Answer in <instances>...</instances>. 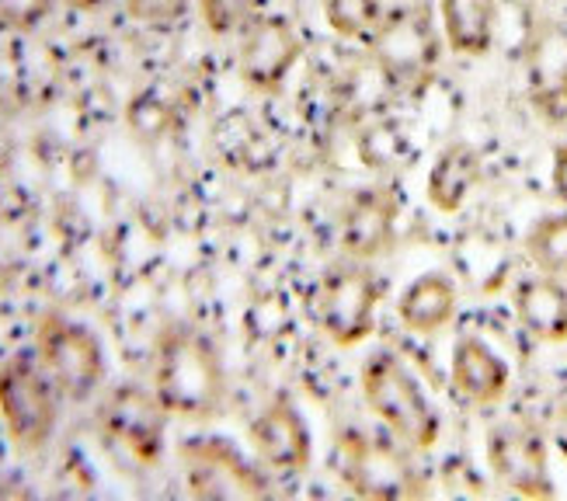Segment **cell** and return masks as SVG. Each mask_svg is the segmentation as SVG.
Here are the masks:
<instances>
[{
    "instance_id": "1",
    "label": "cell",
    "mask_w": 567,
    "mask_h": 501,
    "mask_svg": "<svg viewBox=\"0 0 567 501\" xmlns=\"http://www.w3.org/2000/svg\"><path fill=\"white\" fill-rule=\"evenodd\" d=\"M154 393L167 415L188 421L219 415L227 400V369L213 341L185 324L167 328L154 356Z\"/></svg>"
},
{
    "instance_id": "2",
    "label": "cell",
    "mask_w": 567,
    "mask_h": 501,
    "mask_svg": "<svg viewBox=\"0 0 567 501\" xmlns=\"http://www.w3.org/2000/svg\"><path fill=\"white\" fill-rule=\"evenodd\" d=\"M359 387L365 408L373 411L386 432L408 446L411 453H429L442 436V418L414 372L393 356V352H373L362 362Z\"/></svg>"
},
{
    "instance_id": "3",
    "label": "cell",
    "mask_w": 567,
    "mask_h": 501,
    "mask_svg": "<svg viewBox=\"0 0 567 501\" xmlns=\"http://www.w3.org/2000/svg\"><path fill=\"white\" fill-rule=\"evenodd\" d=\"M442 29L429 4H408L386 11L380 32L369 42L373 67L393 91H422L442 63Z\"/></svg>"
},
{
    "instance_id": "4",
    "label": "cell",
    "mask_w": 567,
    "mask_h": 501,
    "mask_svg": "<svg viewBox=\"0 0 567 501\" xmlns=\"http://www.w3.org/2000/svg\"><path fill=\"white\" fill-rule=\"evenodd\" d=\"M60 390L42 362L11 356L0 362V421L18 453H39L60 421Z\"/></svg>"
},
{
    "instance_id": "5",
    "label": "cell",
    "mask_w": 567,
    "mask_h": 501,
    "mask_svg": "<svg viewBox=\"0 0 567 501\" xmlns=\"http://www.w3.org/2000/svg\"><path fill=\"white\" fill-rule=\"evenodd\" d=\"M35 352L45 366L49 380L56 384L60 397L84 405L105 380V348L84 324L45 314L35 328Z\"/></svg>"
},
{
    "instance_id": "6",
    "label": "cell",
    "mask_w": 567,
    "mask_h": 501,
    "mask_svg": "<svg viewBox=\"0 0 567 501\" xmlns=\"http://www.w3.org/2000/svg\"><path fill=\"white\" fill-rule=\"evenodd\" d=\"M383 283L365 265H341L313 293V320L338 348H355L377 331Z\"/></svg>"
},
{
    "instance_id": "7",
    "label": "cell",
    "mask_w": 567,
    "mask_h": 501,
    "mask_svg": "<svg viewBox=\"0 0 567 501\" xmlns=\"http://www.w3.org/2000/svg\"><path fill=\"white\" fill-rule=\"evenodd\" d=\"M182 470L192 498H227V501H248L265 498L268 481L265 473L240 453V449L227 439L203 436L182 442Z\"/></svg>"
},
{
    "instance_id": "8",
    "label": "cell",
    "mask_w": 567,
    "mask_h": 501,
    "mask_svg": "<svg viewBox=\"0 0 567 501\" xmlns=\"http://www.w3.org/2000/svg\"><path fill=\"white\" fill-rule=\"evenodd\" d=\"M303 57V39L282 14H255L240 29L237 73L258 94H276Z\"/></svg>"
},
{
    "instance_id": "9",
    "label": "cell",
    "mask_w": 567,
    "mask_h": 501,
    "mask_svg": "<svg viewBox=\"0 0 567 501\" xmlns=\"http://www.w3.org/2000/svg\"><path fill=\"white\" fill-rule=\"evenodd\" d=\"M526 94L547 125L567 122V21L539 18L523 53Z\"/></svg>"
},
{
    "instance_id": "10",
    "label": "cell",
    "mask_w": 567,
    "mask_h": 501,
    "mask_svg": "<svg viewBox=\"0 0 567 501\" xmlns=\"http://www.w3.org/2000/svg\"><path fill=\"white\" fill-rule=\"evenodd\" d=\"M487 467L515 494L554 498L547 442L529 425H495L487 432Z\"/></svg>"
},
{
    "instance_id": "11",
    "label": "cell",
    "mask_w": 567,
    "mask_h": 501,
    "mask_svg": "<svg viewBox=\"0 0 567 501\" xmlns=\"http://www.w3.org/2000/svg\"><path fill=\"white\" fill-rule=\"evenodd\" d=\"M164 421L167 411L157 400V393H146L140 387H122L115 390L105 408L102 425L112 446H118L130 460L151 467L164 453Z\"/></svg>"
},
{
    "instance_id": "12",
    "label": "cell",
    "mask_w": 567,
    "mask_h": 501,
    "mask_svg": "<svg viewBox=\"0 0 567 501\" xmlns=\"http://www.w3.org/2000/svg\"><path fill=\"white\" fill-rule=\"evenodd\" d=\"M411 449L398 439H355L344 446L341 478L349 481L355 494L365 498H404L417 491L414 470L408 460Z\"/></svg>"
},
{
    "instance_id": "13",
    "label": "cell",
    "mask_w": 567,
    "mask_h": 501,
    "mask_svg": "<svg viewBox=\"0 0 567 501\" xmlns=\"http://www.w3.org/2000/svg\"><path fill=\"white\" fill-rule=\"evenodd\" d=\"M251 449L268 470L279 473H303L313 460V439L307 418L289 400H272L248 429Z\"/></svg>"
},
{
    "instance_id": "14",
    "label": "cell",
    "mask_w": 567,
    "mask_h": 501,
    "mask_svg": "<svg viewBox=\"0 0 567 501\" xmlns=\"http://www.w3.org/2000/svg\"><path fill=\"white\" fill-rule=\"evenodd\" d=\"M512 384L508 362L481 335H460L450 356V387L471 408H495Z\"/></svg>"
},
{
    "instance_id": "15",
    "label": "cell",
    "mask_w": 567,
    "mask_h": 501,
    "mask_svg": "<svg viewBox=\"0 0 567 501\" xmlns=\"http://www.w3.org/2000/svg\"><path fill=\"white\" fill-rule=\"evenodd\" d=\"M398 237V198L386 188L359 192L341 216V250L352 262H373Z\"/></svg>"
},
{
    "instance_id": "16",
    "label": "cell",
    "mask_w": 567,
    "mask_h": 501,
    "mask_svg": "<svg viewBox=\"0 0 567 501\" xmlns=\"http://www.w3.org/2000/svg\"><path fill=\"white\" fill-rule=\"evenodd\" d=\"M512 310L519 328L539 345L567 341V286L564 279L536 272L512 289Z\"/></svg>"
},
{
    "instance_id": "17",
    "label": "cell",
    "mask_w": 567,
    "mask_h": 501,
    "mask_svg": "<svg viewBox=\"0 0 567 501\" xmlns=\"http://www.w3.org/2000/svg\"><path fill=\"white\" fill-rule=\"evenodd\" d=\"M481 174H484V164L471 143L456 140L450 146H442L435 164L429 167V178H425L429 206L442 216H456L477 192Z\"/></svg>"
},
{
    "instance_id": "18",
    "label": "cell",
    "mask_w": 567,
    "mask_h": 501,
    "mask_svg": "<svg viewBox=\"0 0 567 501\" xmlns=\"http://www.w3.org/2000/svg\"><path fill=\"white\" fill-rule=\"evenodd\" d=\"M446 49L466 60L491 53L498 32V0H435Z\"/></svg>"
},
{
    "instance_id": "19",
    "label": "cell",
    "mask_w": 567,
    "mask_h": 501,
    "mask_svg": "<svg viewBox=\"0 0 567 501\" xmlns=\"http://www.w3.org/2000/svg\"><path fill=\"white\" fill-rule=\"evenodd\" d=\"M460 307L456 283L446 272H425L401 293L398 317L411 335H439L446 331Z\"/></svg>"
},
{
    "instance_id": "20",
    "label": "cell",
    "mask_w": 567,
    "mask_h": 501,
    "mask_svg": "<svg viewBox=\"0 0 567 501\" xmlns=\"http://www.w3.org/2000/svg\"><path fill=\"white\" fill-rule=\"evenodd\" d=\"M320 11H324V21L338 39L362 45L373 42L386 18L383 0H320Z\"/></svg>"
},
{
    "instance_id": "21",
    "label": "cell",
    "mask_w": 567,
    "mask_h": 501,
    "mask_svg": "<svg viewBox=\"0 0 567 501\" xmlns=\"http://www.w3.org/2000/svg\"><path fill=\"white\" fill-rule=\"evenodd\" d=\"M526 258L536 272L567 279V213L539 216L526 234Z\"/></svg>"
},
{
    "instance_id": "22",
    "label": "cell",
    "mask_w": 567,
    "mask_h": 501,
    "mask_svg": "<svg viewBox=\"0 0 567 501\" xmlns=\"http://www.w3.org/2000/svg\"><path fill=\"white\" fill-rule=\"evenodd\" d=\"M199 8L213 35H234L258 14L261 0H199Z\"/></svg>"
},
{
    "instance_id": "23",
    "label": "cell",
    "mask_w": 567,
    "mask_h": 501,
    "mask_svg": "<svg viewBox=\"0 0 567 501\" xmlns=\"http://www.w3.org/2000/svg\"><path fill=\"white\" fill-rule=\"evenodd\" d=\"M56 0H0V24L14 32H32L49 18Z\"/></svg>"
},
{
    "instance_id": "24",
    "label": "cell",
    "mask_w": 567,
    "mask_h": 501,
    "mask_svg": "<svg viewBox=\"0 0 567 501\" xmlns=\"http://www.w3.org/2000/svg\"><path fill=\"white\" fill-rule=\"evenodd\" d=\"M188 8V0H126V14L140 24H151V29H167L175 24Z\"/></svg>"
},
{
    "instance_id": "25",
    "label": "cell",
    "mask_w": 567,
    "mask_h": 501,
    "mask_svg": "<svg viewBox=\"0 0 567 501\" xmlns=\"http://www.w3.org/2000/svg\"><path fill=\"white\" fill-rule=\"evenodd\" d=\"M550 192L557 203L567 206V140L554 150V164H550Z\"/></svg>"
},
{
    "instance_id": "26",
    "label": "cell",
    "mask_w": 567,
    "mask_h": 501,
    "mask_svg": "<svg viewBox=\"0 0 567 501\" xmlns=\"http://www.w3.org/2000/svg\"><path fill=\"white\" fill-rule=\"evenodd\" d=\"M70 4H81V8H91V4H94V0H70Z\"/></svg>"
},
{
    "instance_id": "27",
    "label": "cell",
    "mask_w": 567,
    "mask_h": 501,
    "mask_svg": "<svg viewBox=\"0 0 567 501\" xmlns=\"http://www.w3.org/2000/svg\"><path fill=\"white\" fill-rule=\"evenodd\" d=\"M560 449H564V457H567V436L560 439Z\"/></svg>"
}]
</instances>
